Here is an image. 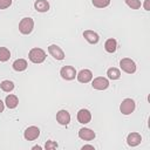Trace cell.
<instances>
[{
    "label": "cell",
    "instance_id": "1",
    "mask_svg": "<svg viewBox=\"0 0 150 150\" xmlns=\"http://www.w3.org/2000/svg\"><path fill=\"white\" fill-rule=\"evenodd\" d=\"M28 57L33 63H42L46 59V53L41 48H32L28 53Z\"/></svg>",
    "mask_w": 150,
    "mask_h": 150
},
{
    "label": "cell",
    "instance_id": "2",
    "mask_svg": "<svg viewBox=\"0 0 150 150\" xmlns=\"http://www.w3.org/2000/svg\"><path fill=\"white\" fill-rule=\"evenodd\" d=\"M33 28H34V21L30 18H23L19 22V30L23 35L30 34L32 30H33Z\"/></svg>",
    "mask_w": 150,
    "mask_h": 150
},
{
    "label": "cell",
    "instance_id": "3",
    "mask_svg": "<svg viewBox=\"0 0 150 150\" xmlns=\"http://www.w3.org/2000/svg\"><path fill=\"white\" fill-rule=\"evenodd\" d=\"M120 67H121V69L123 71H125L128 74H132V73L136 71V63L131 59H129V57L122 59L120 61Z\"/></svg>",
    "mask_w": 150,
    "mask_h": 150
},
{
    "label": "cell",
    "instance_id": "4",
    "mask_svg": "<svg viewBox=\"0 0 150 150\" xmlns=\"http://www.w3.org/2000/svg\"><path fill=\"white\" fill-rule=\"evenodd\" d=\"M120 110L123 115H130L135 110V102L131 98H124L120 105Z\"/></svg>",
    "mask_w": 150,
    "mask_h": 150
},
{
    "label": "cell",
    "instance_id": "5",
    "mask_svg": "<svg viewBox=\"0 0 150 150\" xmlns=\"http://www.w3.org/2000/svg\"><path fill=\"white\" fill-rule=\"evenodd\" d=\"M60 75L64 80H74L76 76V70L71 66H64L60 70Z\"/></svg>",
    "mask_w": 150,
    "mask_h": 150
},
{
    "label": "cell",
    "instance_id": "6",
    "mask_svg": "<svg viewBox=\"0 0 150 150\" xmlns=\"http://www.w3.org/2000/svg\"><path fill=\"white\" fill-rule=\"evenodd\" d=\"M91 86L94 89L96 90H104L109 87V81L105 79V77H102V76H98V77H95L91 82Z\"/></svg>",
    "mask_w": 150,
    "mask_h": 150
},
{
    "label": "cell",
    "instance_id": "7",
    "mask_svg": "<svg viewBox=\"0 0 150 150\" xmlns=\"http://www.w3.org/2000/svg\"><path fill=\"white\" fill-rule=\"evenodd\" d=\"M40 135V129L35 125H32V127H28L25 132H23V137L27 139V141H34L39 137Z\"/></svg>",
    "mask_w": 150,
    "mask_h": 150
},
{
    "label": "cell",
    "instance_id": "8",
    "mask_svg": "<svg viewBox=\"0 0 150 150\" xmlns=\"http://www.w3.org/2000/svg\"><path fill=\"white\" fill-rule=\"evenodd\" d=\"M48 52H49V54H50L54 59H56V60H59V61H61V60L64 59V53H63V50H62L59 46H56V45H50V46L48 47Z\"/></svg>",
    "mask_w": 150,
    "mask_h": 150
},
{
    "label": "cell",
    "instance_id": "9",
    "mask_svg": "<svg viewBox=\"0 0 150 150\" xmlns=\"http://www.w3.org/2000/svg\"><path fill=\"white\" fill-rule=\"evenodd\" d=\"M90 120H91V114H90V111L88 109H81V110H79V112H77V121L80 123L87 124V123L90 122Z\"/></svg>",
    "mask_w": 150,
    "mask_h": 150
},
{
    "label": "cell",
    "instance_id": "10",
    "mask_svg": "<svg viewBox=\"0 0 150 150\" xmlns=\"http://www.w3.org/2000/svg\"><path fill=\"white\" fill-rule=\"evenodd\" d=\"M56 121L61 124V125H67L70 122V114L67 110H60L56 114Z\"/></svg>",
    "mask_w": 150,
    "mask_h": 150
},
{
    "label": "cell",
    "instance_id": "11",
    "mask_svg": "<svg viewBox=\"0 0 150 150\" xmlns=\"http://www.w3.org/2000/svg\"><path fill=\"white\" fill-rule=\"evenodd\" d=\"M95 132L89 128H82L79 130V137L83 141H91L95 138Z\"/></svg>",
    "mask_w": 150,
    "mask_h": 150
},
{
    "label": "cell",
    "instance_id": "12",
    "mask_svg": "<svg viewBox=\"0 0 150 150\" xmlns=\"http://www.w3.org/2000/svg\"><path fill=\"white\" fill-rule=\"evenodd\" d=\"M76 77H77L79 82H81V83H88L93 79V73L89 69H82L79 74H76Z\"/></svg>",
    "mask_w": 150,
    "mask_h": 150
},
{
    "label": "cell",
    "instance_id": "13",
    "mask_svg": "<svg viewBox=\"0 0 150 150\" xmlns=\"http://www.w3.org/2000/svg\"><path fill=\"white\" fill-rule=\"evenodd\" d=\"M83 38H84L89 43H91V45L97 43L98 40H100L98 34L95 33L94 30H84V32H83Z\"/></svg>",
    "mask_w": 150,
    "mask_h": 150
},
{
    "label": "cell",
    "instance_id": "14",
    "mask_svg": "<svg viewBox=\"0 0 150 150\" xmlns=\"http://www.w3.org/2000/svg\"><path fill=\"white\" fill-rule=\"evenodd\" d=\"M142 141V137L138 132H131L128 135L127 137V143L130 145V146H137Z\"/></svg>",
    "mask_w": 150,
    "mask_h": 150
},
{
    "label": "cell",
    "instance_id": "15",
    "mask_svg": "<svg viewBox=\"0 0 150 150\" xmlns=\"http://www.w3.org/2000/svg\"><path fill=\"white\" fill-rule=\"evenodd\" d=\"M34 8L38 11V12H47L49 9V4L47 0H36L34 2Z\"/></svg>",
    "mask_w": 150,
    "mask_h": 150
},
{
    "label": "cell",
    "instance_id": "16",
    "mask_svg": "<svg viewBox=\"0 0 150 150\" xmlns=\"http://www.w3.org/2000/svg\"><path fill=\"white\" fill-rule=\"evenodd\" d=\"M27 66H28V63H27V61L25 59H18V60H15L13 62V69L16 70V71L25 70L27 68Z\"/></svg>",
    "mask_w": 150,
    "mask_h": 150
},
{
    "label": "cell",
    "instance_id": "17",
    "mask_svg": "<svg viewBox=\"0 0 150 150\" xmlns=\"http://www.w3.org/2000/svg\"><path fill=\"white\" fill-rule=\"evenodd\" d=\"M5 103H6V105H7L9 109H14V108H16V105L19 104V100H18V97H16L15 95H8V96L6 97Z\"/></svg>",
    "mask_w": 150,
    "mask_h": 150
},
{
    "label": "cell",
    "instance_id": "18",
    "mask_svg": "<svg viewBox=\"0 0 150 150\" xmlns=\"http://www.w3.org/2000/svg\"><path fill=\"white\" fill-rule=\"evenodd\" d=\"M117 48V42L115 39H108L104 43V49L108 52V53H114Z\"/></svg>",
    "mask_w": 150,
    "mask_h": 150
},
{
    "label": "cell",
    "instance_id": "19",
    "mask_svg": "<svg viewBox=\"0 0 150 150\" xmlns=\"http://www.w3.org/2000/svg\"><path fill=\"white\" fill-rule=\"evenodd\" d=\"M107 75L110 80H118L121 77V71L117 69V68H109L107 70Z\"/></svg>",
    "mask_w": 150,
    "mask_h": 150
},
{
    "label": "cell",
    "instance_id": "20",
    "mask_svg": "<svg viewBox=\"0 0 150 150\" xmlns=\"http://www.w3.org/2000/svg\"><path fill=\"white\" fill-rule=\"evenodd\" d=\"M0 88H1L2 91L9 93V91H12L14 89V83L12 81H9V80H5V81H2L0 83Z\"/></svg>",
    "mask_w": 150,
    "mask_h": 150
},
{
    "label": "cell",
    "instance_id": "21",
    "mask_svg": "<svg viewBox=\"0 0 150 150\" xmlns=\"http://www.w3.org/2000/svg\"><path fill=\"white\" fill-rule=\"evenodd\" d=\"M9 57H11V52L6 47H0V61L5 62L9 60Z\"/></svg>",
    "mask_w": 150,
    "mask_h": 150
},
{
    "label": "cell",
    "instance_id": "22",
    "mask_svg": "<svg viewBox=\"0 0 150 150\" xmlns=\"http://www.w3.org/2000/svg\"><path fill=\"white\" fill-rule=\"evenodd\" d=\"M91 2L97 8H104L110 4V0H91Z\"/></svg>",
    "mask_w": 150,
    "mask_h": 150
},
{
    "label": "cell",
    "instance_id": "23",
    "mask_svg": "<svg viewBox=\"0 0 150 150\" xmlns=\"http://www.w3.org/2000/svg\"><path fill=\"white\" fill-rule=\"evenodd\" d=\"M125 4H127L130 8H132V9H138V8H141V6H142V4H141L139 0H125Z\"/></svg>",
    "mask_w": 150,
    "mask_h": 150
},
{
    "label": "cell",
    "instance_id": "24",
    "mask_svg": "<svg viewBox=\"0 0 150 150\" xmlns=\"http://www.w3.org/2000/svg\"><path fill=\"white\" fill-rule=\"evenodd\" d=\"M12 5V0H0V9H5Z\"/></svg>",
    "mask_w": 150,
    "mask_h": 150
},
{
    "label": "cell",
    "instance_id": "25",
    "mask_svg": "<svg viewBox=\"0 0 150 150\" xmlns=\"http://www.w3.org/2000/svg\"><path fill=\"white\" fill-rule=\"evenodd\" d=\"M45 148H46V149H56V148H57V143L54 142V141H48V142L46 143Z\"/></svg>",
    "mask_w": 150,
    "mask_h": 150
},
{
    "label": "cell",
    "instance_id": "26",
    "mask_svg": "<svg viewBox=\"0 0 150 150\" xmlns=\"http://www.w3.org/2000/svg\"><path fill=\"white\" fill-rule=\"evenodd\" d=\"M143 6H144V9L145 11H150V0H145Z\"/></svg>",
    "mask_w": 150,
    "mask_h": 150
},
{
    "label": "cell",
    "instance_id": "27",
    "mask_svg": "<svg viewBox=\"0 0 150 150\" xmlns=\"http://www.w3.org/2000/svg\"><path fill=\"white\" fill-rule=\"evenodd\" d=\"M4 108H5V104H4V102L0 100V112L4 111Z\"/></svg>",
    "mask_w": 150,
    "mask_h": 150
},
{
    "label": "cell",
    "instance_id": "28",
    "mask_svg": "<svg viewBox=\"0 0 150 150\" xmlns=\"http://www.w3.org/2000/svg\"><path fill=\"white\" fill-rule=\"evenodd\" d=\"M82 149H83V150H84V149H94V145H83Z\"/></svg>",
    "mask_w": 150,
    "mask_h": 150
},
{
    "label": "cell",
    "instance_id": "29",
    "mask_svg": "<svg viewBox=\"0 0 150 150\" xmlns=\"http://www.w3.org/2000/svg\"><path fill=\"white\" fill-rule=\"evenodd\" d=\"M33 149H38V150H40L41 146H40V145H35V146H33Z\"/></svg>",
    "mask_w": 150,
    "mask_h": 150
}]
</instances>
